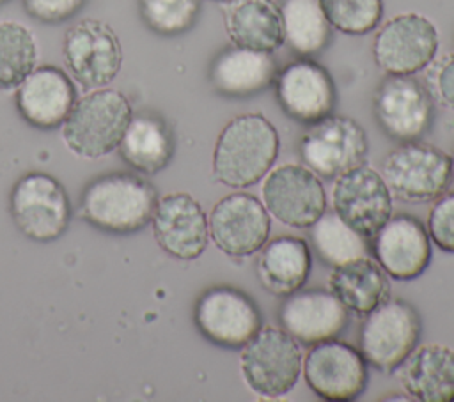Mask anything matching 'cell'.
<instances>
[{
	"label": "cell",
	"instance_id": "12",
	"mask_svg": "<svg viewBox=\"0 0 454 402\" xmlns=\"http://www.w3.org/2000/svg\"><path fill=\"white\" fill-rule=\"evenodd\" d=\"M301 367L309 388L328 402L355 400L367 384V361L362 352L333 338L314 344Z\"/></svg>",
	"mask_w": 454,
	"mask_h": 402
},
{
	"label": "cell",
	"instance_id": "37",
	"mask_svg": "<svg viewBox=\"0 0 454 402\" xmlns=\"http://www.w3.org/2000/svg\"><path fill=\"white\" fill-rule=\"evenodd\" d=\"M5 2H7V0H0V4H5Z\"/></svg>",
	"mask_w": 454,
	"mask_h": 402
},
{
	"label": "cell",
	"instance_id": "29",
	"mask_svg": "<svg viewBox=\"0 0 454 402\" xmlns=\"http://www.w3.org/2000/svg\"><path fill=\"white\" fill-rule=\"evenodd\" d=\"M310 241L319 259L332 267L367 255L364 236L351 228L335 211L323 213L310 225Z\"/></svg>",
	"mask_w": 454,
	"mask_h": 402
},
{
	"label": "cell",
	"instance_id": "10",
	"mask_svg": "<svg viewBox=\"0 0 454 402\" xmlns=\"http://www.w3.org/2000/svg\"><path fill=\"white\" fill-rule=\"evenodd\" d=\"M438 51V30L422 14L406 12L388 19L376 34V64L395 76H411L429 66Z\"/></svg>",
	"mask_w": 454,
	"mask_h": 402
},
{
	"label": "cell",
	"instance_id": "25",
	"mask_svg": "<svg viewBox=\"0 0 454 402\" xmlns=\"http://www.w3.org/2000/svg\"><path fill=\"white\" fill-rule=\"evenodd\" d=\"M312 266L309 244L296 236H277L257 257L261 285L275 296H287L303 287Z\"/></svg>",
	"mask_w": 454,
	"mask_h": 402
},
{
	"label": "cell",
	"instance_id": "16",
	"mask_svg": "<svg viewBox=\"0 0 454 402\" xmlns=\"http://www.w3.org/2000/svg\"><path fill=\"white\" fill-rule=\"evenodd\" d=\"M215 244L231 257H247L262 248L270 236V216L259 198L232 193L215 204L207 220Z\"/></svg>",
	"mask_w": 454,
	"mask_h": 402
},
{
	"label": "cell",
	"instance_id": "2",
	"mask_svg": "<svg viewBox=\"0 0 454 402\" xmlns=\"http://www.w3.org/2000/svg\"><path fill=\"white\" fill-rule=\"evenodd\" d=\"M158 193L142 177L112 172L92 179L80 195V213L87 223L108 234H135L154 214Z\"/></svg>",
	"mask_w": 454,
	"mask_h": 402
},
{
	"label": "cell",
	"instance_id": "8",
	"mask_svg": "<svg viewBox=\"0 0 454 402\" xmlns=\"http://www.w3.org/2000/svg\"><path fill=\"white\" fill-rule=\"evenodd\" d=\"M62 57L73 80L85 89H99L119 74L122 48L106 23L87 18L64 34Z\"/></svg>",
	"mask_w": 454,
	"mask_h": 402
},
{
	"label": "cell",
	"instance_id": "5",
	"mask_svg": "<svg viewBox=\"0 0 454 402\" xmlns=\"http://www.w3.org/2000/svg\"><path fill=\"white\" fill-rule=\"evenodd\" d=\"M383 179L392 195L410 204L443 195L452 179V156L417 140L403 142L383 161Z\"/></svg>",
	"mask_w": 454,
	"mask_h": 402
},
{
	"label": "cell",
	"instance_id": "26",
	"mask_svg": "<svg viewBox=\"0 0 454 402\" xmlns=\"http://www.w3.org/2000/svg\"><path fill=\"white\" fill-rule=\"evenodd\" d=\"M330 292L355 313H369L388 299V274L367 255L335 266L328 278Z\"/></svg>",
	"mask_w": 454,
	"mask_h": 402
},
{
	"label": "cell",
	"instance_id": "32",
	"mask_svg": "<svg viewBox=\"0 0 454 402\" xmlns=\"http://www.w3.org/2000/svg\"><path fill=\"white\" fill-rule=\"evenodd\" d=\"M199 0H138L144 23L160 35H177L193 27Z\"/></svg>",
	"mask_w": 454,
	"mask_h": 402
},
{
	"label": "cell",
	"instance_id": "20",
	"mask_svg": "<svg viewBox=\"0 0 454 402\" xmlns=\"http://www.w3.org/2000/svg\"><path fill=\"white\" fill-rule=\"evenodd\" d=\"M278 321L294 340L314 345L335 338L346 328L348 310L332 292L298 289L286 296L278 310Z\"/></svg>",
	"mask_w": 454,
	"mask_h": 402
},
{
	"label": "cell",
	"instance_id": "24",
	"mask_svg": "<svg viewBox=\"0 0 454 402\" xmlns=\"http://www.w3.org/2000/svg\"><path fill=\"white\" fill-rule=\"evenodd\" d=\"M223 23L234 46L275 51L284 43L280 7L273 0H227Z\"/></svg>",
	"mask_w": 454,
	"mask_h": 402
},
{
	"label": "cell",
	"instance_id": "35",
	"mask_svg": "<svg viewBox=\"0 0 454 402\" xmlns=\"http://www.w3.org/2000/svg\"><path fill=\"white\" fill-rule=\"evenodd\" d=\"M429 81V94L434 96L442 104L454 108V55L445 57L431 69Z\"/></svg>",
	"mask_w": 454,
	"mask_h": 402
},
{
	"label": "cell",
	"instance_id": "3",
	"mask_svg": "<svg viewBox=\"0 0 454 402\" xmlns=\"http://www.w3.org/2000/svg\"><path fill=\"white\" fill-rule=\"evenodd\" d=\"M131 117V104L121 90L99 87L76 99L62 124V140L76 156L98 159L119 147Z\"/></svg>",
	"mask_w": 454,
	"mask_h": 402
},
{
	"label": "cell",
	"instance_id": "18",
	"mask_svg": "<svg viewBox=\"0 0 454 402\" xmlns=\"http://www.w3.org/2000/svg\"><path fill=\"white\" fill-rule=\"evenodd\" d=\"M151 223L160 248L176 259L193 260L207 246L206 213L188 193H168L158 198Z\"/></svg>",
	"mask_w": 454,
	"mask_h": 402
},
{
	"label": "cell",
	"instance_id": "36",
	"mask_svg": "<svg viewBox=\"0 0 454 402\" xmlns=\"http://www.w3.org/2000/svg\"><path fill=\"white\" fill-rule=\"evenodd\" d=\"M452 179H454V156H452Z\"/></svg>",
	"mask_w": 454,
	"mask_h": 402
},
{
	"label": "cell",
	"instance_id": "23",
	"mask_svg": "<svg viewBox=\"0 0 454 402\" xmlns=\"http://www.w3.org/2000/svg\"><path fill=\"white\" fill-rule=\"evenodd\" d=\"M401 383L413 400L454 402V351L440 344L413 349L401 363Z\"/></svg>",
	"mask_w": 454,
	"mask_h": 402
},
{
	"label": "cell",
	"instance_id": "13",
	"mask_svg": "<svg viewBox=\"0 0 454 402\" xmlns=\"http://www.w3.org/2000/svg\"><path fill=\"white\" fill-rule=\"evenodd\" d=\"M264 207L282 223L305 228L326 209L319 177L307 166L282 165L270 172L262 184Z\"/></svg>",
	"mask_w": 454,
	"mask_h": 402
},
{
	"label": "cell",
	"instance_id": "1",
	"mask_svg": "<svg viewBox=\"0 0 454 402\" xmlns=\"http://www.w3.org/2000/svg\"><path fill=\"white\" fill-rule=\"evenodd\" d=\"M278 133L261 113L231 119L220 131L213 151V174L231 188L255 184L278 156Z\"/></svg>",
	"mask_w": 454,
	"mask_h": 402
},
{
	"label": "cell",
	"instance_id": "17",
	"mask_svg": "<svg viewBox=\"0 0 454 402\" xmlns=\"http://www.w3.org/2000/svg\"><path fill=\"white\" fill-rule=\"evenodd\" d=\"M275 96L284 113L301 124H314L335 106V85L328 71L309 58L287 64L275 76Z\"/></svg>",
	"mask_w": 454,
	"mask_h": 402
},
{
	"label": "cell",
	"instance_id": "33",
	"mask_svg": "<svg viewBox=\"0 0 454 402\" xmlns=\"http://www.w3.org/2000/svg\"><path fill=\"white\" fill-rule=\"evenodd\" d=\"M427 232L434 244L454 253V193L440 195L427 216Z\"/></svg>",
	"mask_w": 454,
	"mask_h": 402
},
{
	"label": "cell",
	"instance_id": "34",
	"mask_svg": "<svg viewBox=\"0 0 454 402\" xmlns=\"http://www.w3.org/2000/svg\"><path fill=\"white\" fill-rule=\"evenodd\" d=\"M85 0H23L25 11L37 21L60 23L74 16Z\"/></svg>",
	"mask_w": 454,
	"mask_h": 402
},
{
	"label": "cell",
	"instance_id": "11",
	"mask_svg": "<svg viewBox=\"0 0 454 402\" xmlns=\"http://www.w3.org/2000/svg\"><path fill=\"white\" fill-rule=\"evenodd\" d=\"M193 321L202 336L225 349H241L262 326L254 299L234 287H213L202 292Z\"/></svg>",
	"mask_w": 454,
	"mask_h": 402
},
{
	"label": "cell",
	"instance_id": "19",
	"mask_svg": "<svg viewBox=\"0 0 454 402\" xmlns=\"http://www.w3.org/2000/svg\"><path fill=\"white\" fill-rule=\"evenodd\" d=\"M74 103L76 89L69 74L55 66L35 67L16 87V108L37 129L62 126Z\"/></svg>",
	"mask_w": 454,
	"mask_h": 402
},
{
	"label": "cell",
	"instance_id": "27",
	"mask_svg": "<svg viewBox=\"0 0 454 402\" xmlns=\"http://www.w3.org/2000/svg\"><path fill=\"white\" fill-rule=\"evenodd\" d=\"M117 149L131 168L153 175L172 159L174 136L160 117L149 113L133 115Z\"/></svg>",
	"mask_w": 454,
	"mask_h": 402
},
{
	"label": "cell",
	"instance_id": "4",
	"mask_svg": "<svg viewBox=\"0 0 454 402\" xmlns=\"http://www.w3.org/2000/svg\"><path fill=\"white\" fill-rule=\"evenodd\" d=\"M9 213L18 230L37 243L59 239L73 216L64 186L44 172H28L14 182Z\"/></svg>",
	"mask_w": 454,
	"mask_h": 402
},
{
	"label": "cell",
	"instance_id": "6",
	"mask_svg": "<svg viewBox=\"0 0 454 402\" xmlns=\"http://www.w3.org/2000/svg\"><path fill=\"white\" fill-rule=\"evenodd\" d=\"M365 315L360 328L362 356L381 372L399 368L420 338L417 310L406 301L385 299Z\"/></svg>",
	"mask_w": 454,
	"mask_h": 402
},
{
	"label": "cell",
	"instance_id": "14",
	"mask_svg": "<svg viewBox=\"0 0 454 402\" xmlns=\"http://www.w3.org/2000/svg\"><path fill=\"white\" fill-rule=\"evenodd\" d=\"M332 198L333 211L362 236H374L392 216V195L385 179L364 165L337 175Z\"/></svg>",
	"mask_w": 454,
	"mask_h": 402
},
{
	"label": "cell",
	"instance_id": "28",
	"mask_svg": "<svg viewBox=\"0 0 454 402\" xmlns=\"http://www.w3.org/2000/svg\"><path fill=\"white\" fill-rule=\"evenodd\" d=\"M280 14L284 41L294 53L309 57L319 53L326 46L330 39V23L317 0H284Z\"/></svg>",
	"mask_w": 454,
	"mask_h": 402
},
{
	"label": "cell",
	"instance_id": "22",
	"mask_svg": "<svg viewBox=\"0 0 454 402\" xmlns=\"http://www.w3.org/2000/svg\"><path fill=\"white\" fill-rule=\"evenodd\" d=\"M277 73V60L270 51L234 46L213 60L209 80L225 97H250L266 90Z\"/></svg>",
	"mask_w": 454,
	"mask_h": 402
},
{
	"label": "cell",
	"instance_id": "21",
	"mask_svg": "<svg viewBox=\"0 0 454 402\" xmlns=\"http://www.w3.org/2000/svg\"><path fill=\"white\" fill-rule=\"evenodd\" d=\"M372 251L376 262L390 278L413 280L429 266V234L413 216H390V220L374 234Z\"/></svg>",
	"mask_w": 454,
	"mask_h": 402
},
{
	"label": "cell",
	"instance_id": "31",
	"mask_svg": "<svg viewBox=\"0 0 454 402\" xmlns=\"http://www.w3.org/2000/svg\"><path fill=\"white\" fill-rule=\"evenodd\" d=\"M330 27L349 35L376 28L383 16L381 0H317Z\"/></svg>",
	"mask_w": 454,
	"mask_h": 402
},
{
	"label": "cell",
	"instance_id": "7",
	"mask_svg": "<svg viewBox=\"0 0 454 402\" xmlns=\"http://www.w3.org/2000/svg\"><path fill=\"white\" fill-rule=\"evenodd\" d=\"M241 372L247 384L262 397L291 391L301 372L296 340L278 328H261L241 351Z\"/></svg>",
	"mask_w": 454,
	"mask_h": 402
},
{
	"label": "cell",
	"instance_id": "30",
	"mask_svg": "<svg viewBox=\"0 0 454 402\" xmlns=\"http://www.w3.org/2000/svg\"><path fill=\"white\" fill-rule=\"evenodd\" d=\"M37 64L34 34L18 21H0V89H16Z\"/></svg>",
	"mask_w": 454,
	"mask_h": 402
},
{
	"label": "cell",
	"instance_id": "9",
	"mask_svg": "<svg viewBox=\"0 0 454 402\" xmlns=\"http://www.w3.org/2000/svg\"><path fill=\"white\" fill-rule=\"evenodd\" d=\"M300 154L307 168L321 177H337L362 165L367 154L364 128L342 115H326L310 124L300 142Z\"/></svg>",
	"mask_w": 454,
	"mask_h": 402
},
{
	"label": "cell",
	"instance_id": "15",
	"mask_svg": "<svg viewBox=\"0 0 454 402\" xmlns=\"http://www.w3.org/2000/svg\"><path fill=\"white\" fill-rule=\"evenodd\" d=\"M374 117L394 140H419L433 120V97L411 76L388 74L374 92Z\"/></svg>",
	"mask_w": 454,
	"mask_h": 402
}]
</instances>
